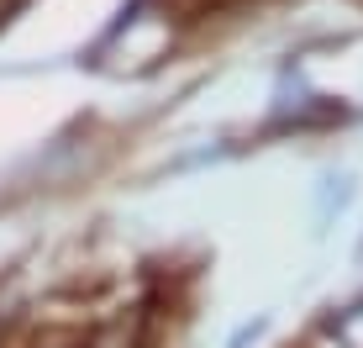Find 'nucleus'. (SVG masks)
<instances>
[{
  "mask_svg": "<svg viewBox=\"0 0 363 348\" xmlns=\"http://www.w3.org/2000/svg\"><path fill=\"white\" fill-rule=\"evenodd\" d=\"M269 332V312H258V317H247V322H237V332L227 338V348H247V343H258Z\"/></svg>",
  "mask_w": 363,
  "mask_h": 348,
  "instance_id": "nucleus-2",
  "label": "nucleus"
},
{
  "mask_svg": "<svg viewBox=\"0 0 363 348\" xmlns=\"http://www.w3.org/2000/svg\"><path fill=\"white\" fill-rule=\"evenodd\" d=\"M353 259H358V264H363V238H358V248H353Z\"/></svg>",
  "mask_w": 363,
  "mask_h": 348,
  "instance_id": "nucleus-4",
  "label": "nucleus"
},
{
  "mask_svg": "<svg viewBox=\"0 0 363 348\" xmlns=\"http://www.w3.org/2000/svg\"><path fill=\"white\" fill-rule=\"evenodd\" d=\"M353 206V174H327L316 190V238H327L332 222Z\"/></svg>",
  "mask_w": 363,
  "mask_h": 348,
  "instance_id": "nucleus-1",
  "label": "nucleus"
},
{
  "mask_svg": "<svg viewBox=\"0 0 363 348\" xmlns=\"http://www.w3.org/2000/svg\"><path fill=\"white\" fill-rule=\"evenodd\" d=\"M16 11H21V0H0V27H6V21L16 16Z\"/></svg>",
  "mask_w": 363,
  "mask_h": 348,
  "instance_id": "nucleus-3",
  "label": "nucleus"
}]
</instances>
